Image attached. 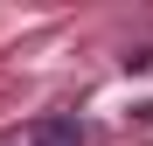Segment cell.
<instances>
[{
  "instance_id": "1",
  "label": "cell",
  "mask_w": 153,
  "mask_h": 146,
  "mask_svg": "<svg viewBox=\"0 0 153 146\" xmlns=\"http://www.w3.org/2000/svg\"><path fill=\"white\" fill-rule=\"evenodd\" d=\"M28 146H84V125H76V118H42Z\"/></svg>"
}]
</instances>
